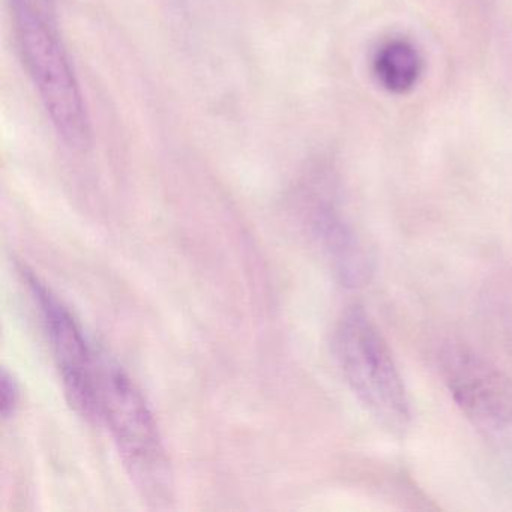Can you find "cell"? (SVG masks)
I'll return each mask as SVG.
<instances>
[{
  "label": "cell",
  "instance_id": "obj_6",
  "mask_svg": "<svg viewBox=\"0 0 512 512\" xmlns=\"http://www.w3.org/2000/svg\"><path fill=\"white\" fill-rule=\"evenodd\" d=\"M310 226L341 283L347 287L364 286L371 275V260L340 211L328 200H319L310 212Z\"/></svg>",
  "mask_w": 512,
  "mask_h": 512
},
{
  "label": "cell",
  "instance_id": "obj_8",
  "mask_svg": "<svg viewBox=\"0 0 512 512\" xmlns=\"http://www.w3.org/2000/svg\"><path fill=\"white\" fill-rule=\"evenodd\" d=\"M20 389L13 374L7 370L2 371V383H0V415L7 421L13 418L19 407Z\"/></svg>",
  "mask_w": 512,
  "mask_h": 512
},
{
  "label": "cell",
  "instance_id": "obj_4",
  "mask_svg": "<svg viewBox=\"0 0 512 512\" xmlns=\"http://www.w3.org/2000/svg\"><path fill=\"white\" fill-rule=\"evenodd\" d=\"M22 274L38 305L65 394L80 415L92 419L101 349L89 340L79 320L50 287L28 269H23Z\"/></svg>",
  "mask_w": 512,
  "mask_h": 512
},
{
  "label": "cell",
  "instance_id": "obj_5",
  "mask_svg": "<svg viewBox=\"0 0 512 512\" xmlns=\"http://www.w3.org/2000/svg\"><path fill=\"white\" fill-rule=\"evenodd\" d=\"M440 373L457 406L482 427H512V379L464 344H445Z\"/></svg>",
  "mask_w": 512,
  "mask_h": 512
},
{
  "label": "cell",
  "instance_id": "obj_3",
  "mask_svg": "<svg viewBox=\"0 0 512 512\" xmlns=\"http://www.w3.org/2000/svg\"><path fill=\"white\" fill-rule=\"evenodd\" d=\"M334 350L344 379L383 428L403 436L410 422L409 398L388 341L361 305H353L335 329Z\"/></svg>",
  "mask_w": 512,
  "mask_h": 512
},
{
  "label": "cell",
  "instance_id": "obj_2",
  "mask_svg": "<svg viewBox=\"0 0 512 512\" xmlns=\"http://www.w3.org/2000/svg\"><path fill=\"white\" fill-rule=\"evenodd\" d=\"M92 421L103 424L148 502L170 500L172 470L157 419L130 376L101 352Z\"/></svg>",
  "mask_w": 512,
  "mask_h": 512
},
{
  "label": "cell",
  "instance_id": "obj_7",
  "mask_svg": "<svg viewBox=\"0 0 512 512\" xmlns=\"http://www.w3.org/2000/svg\"><path fill=\"white\" fill-rule=\"evenodd\" d=\"M377 82L394 94H404L418 83L422 59L410 41L395 38L379 47L373 61Z\"/></svg>",
  "mask_w": 512,
  "mask_h": 512
},
{
  "label": "cell",
  "instance_id": "obj_1",
  "mask_svg": "<svg viewBox=\"0 0 512 512\" xmlns=\"http://www.w3.org/2000/svg\"><path fill=\"white\" fill-rule=\"evenodd\" d=\"M14 37L59 136L73 148L91 143L88 107L59 31L55 0H10Z\"/></svg>",
  "mask_w": 512,
  "mask_h": 512
}]
</instances>
